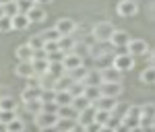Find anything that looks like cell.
Listing matches in <instances>:
<instances>
[{"mask_svg":"<svg viewBox=\"0 0 155 132\" xmlns=\"http://www.w3.org/2000/svg\"><path fill=\"white\" fill-rule=\"evenodd\" d=\"M99 132H116V128H112V126H99Z\"/></svg>","mask_w":155,"mask_h":132,"instance_id":"c3c4849f","label":"cell"},{"mask_svg":"<svg viewBox=\"0 0 155 132\" xmlns=\"http://www.w3.org/2000/svg\"><path fill=\"white\" fill-rule=\"evenodd\" d=\"M85 132H99V124H97V122L87 124V126H85Z\"/></svg>","mask_w":155,"mask_h":132,"instance_id":"bcb514c9","label":"cell"},{"mask_svg":"<svg viewBox=\"0 0 155 132\" xmlns=\"http://www.w3.org/2000/svg\"><path fill=\"white\" fill-rule=\"evenodd\" d=\"M101 83H104V79H101L99 70H89L83 79V85H91V87H99Z\"/></svg>","mask_w":155,"mask_h":132,"instance_id":"7402d4cb","label":"cell"},{"mask_svg":"<svg viewBox=\"0 0 155 132\" xmlns=\"http://www.w3.org/2000/svg\"><path fill=\"white\" fill-rule=\"evenodd\" d=\"M64 56H66V54H64V52H52V54H48V56H46V58H48L50 62H62L64 60Z\"/></svg>","mask_w":155,"mask_h":132,"instance_id":"f6af8a7d","label":"cell"},{"mask_svg":"<svg viewBox=\"0 0 155 132\" xmlns=\"http://www.w3.org/2000/svg\"><path fill=\"white\" fill-rule=\"evenodd\" d=\"M58 41H46V43H44V52H46V56H48V54H52V52H58ZM60 52H62V50H60Z\"/></svg>","mask_w":155,"mask_h":132,"instance_id":"ee69618b","label":"cell"},{"mask_svg":"<svg viewBox=\"0 0 155 132\" xmlns=\"http://www.w3.org/2000/svg\"><path fill=\"white\" fill-rule=\"evenodd\" d=\"M99 93L106 97H116L118 99V95L122 93V85L120 83H101L99 85Z\"/></svg>","mask_w":155,"mask_h":132,"instance_id":"9c48e42d","label":"cell"},{"mask_svg":"<svg viewBox=\"0 0 155 132\" xmlns=\"http://www.w3.org/2000/svg\"><path fill=\"white\" fill-rule=\"evenodd\" d=\"M83 95L93 103V101H97L99 97H101V93H99V87H91V85H85V91H83Z\"/></svg>","mask_w":155,"mask_h":132,"instance_id":"83f0119b","label":"cell"},{"mask_svg":"<svg viewBox=\"0 0 155 132\" xmlns=\"http://www.w3.org/2000/svg\"><path fill=\"white\" fill-rule=\"evenodd\" d=\"M116 29H114V25L112 23H106V21H101V23H95L93 25V29H91V35H93V39L95 41H110V37H112V33H114Z\"/></svg>","mask_w":155,"mask_h":132,"instance_id":"6da1fadb","label":"cell"},{"mask_svg":"<svg viewBox=\"0 0 155 132\" xmlns=\"http://www.w3.org/2000/svg\"><path fill=\"white\" fill-rule=\"evenodd\" d=\"M87 68L85 66H79V68H74V70H68V74H71L74 81H79V83H83V79H85V74H87Z\"/></svg>","mask_w":155,"mask_h":132,"instance_id":"f35d334b","label":"cell"},{"mask_svg":"<svg viewBox=\"0 0 155 132\" xmlns=\"http://www.w3.org/2000/svg\"><path fill=\"white\" fill-rule=\"evenodd\" d=\"M33 2H35V0H33Z\"/></svg>","mask_w":155,"mask_h":132,"instance_id":"680465c9","label":"cell"},{"mask_svg":"<svg viewBox=\"0 0 155 132\" xmlns=\"http://www.w3.org/2000/svg\"><path fill=\"white\" fill-rule=\"evenodd\" d=\"M33 54H35V50L31 48L29 43L19 46V48L15 50V56H17V60H19V62H31V60H33Z\"/></svg>","mask_w":155,"mask_h":132,"instance_id":"30bf717a","label":"cell"},{"mask_svg":"<svg viewBox=\"0 0 155 132\" xmlns=\"http://www.w3.org/2000/svg\"><path fill=\"white\" fill-rule=\"evenodd\" d=\"M74 46H77V39L72 35H62L58 39V48L64 52V54H71L72 50H74Z\"/></svg>","mask_w":155,"mask_h":132,"instance_id":"44dd1931","label":"cell"},{"mask_svg":"<svg viewBox=\"0 0 155 132\" xmlns=\"http://www.w3.org/2000/svg\"><path fill=\"white\" fill-rule=\"evenodd\" d=\"M72 97L74 95H72L71 91H56V99H54V101H56L58 105H71Z\"/></svg>","mask_w":155,"mask_h":132,"instance_id":"484cf974","label":"cell"},{"mask_svg":"<svg viewBox=\"0 0 155 132\" xmlns=\"http://www.w3.org/2000/svg\"><path fill=\"white\" fill-rule=\"evenodd\" d=\"M48 72L54 76V79H58V76H62V74L66 72V68H64V64H62V62H50Z\"/></svg>","mask_w":155,"mask_h":132,"instance_id":"f546056e","label":"cell"},{"mask_svg":"<svg viewBox=\"0 0 155 132\" xmlns=\"http://www.w3.org/2000/svg\"><path fill=\"white\" fill-rule=\"evenodd\" d=\"M126 50H128L132 56L137 58V56H145V54L149 52V46H147V41H145V39H130V41H128V46H126Z\"/></svg>","mask_w":155,"mask_h":132,"instance_id":"8992f818","label":"cell"},{"mask_svg":"<svg viewBox=\"0 0 155 132\" xmlns=\"http://www.w3.org/2000/svg\"><path fill=\"white\" fill-rule=\"evenodd\" d=\"M95 105H89L87 109H83V111H79V118H77V122L81 124V126H87V124H93L95 122Z\"/></svg>","mask_w":155,"mask_h":132,"instance_id":"2e32d148","label":"cell"},{"mask_svg":"<svg viewBox=\"0 0 155 132\" xmlns=\"http://www.w3.org/2000/svg\"><path fill=\"white\" fill-rule=\"evenodd\" d=\"M8 31H12V17L2 14L0 17V33H8Z\"/></svg>","mask_w":155,"mask_h":132,"instance_id":"d590c367","label":"cell"},{"mask_svg":"<svg viewBox=\"0 0 155 132\" xmlns=\"http://www.w3.org/2000/svg\"><path fill=\"white\" fill-rule=\"evenodd\" d=\"M139 12V4L134 0H120L118 2V14L128 19V17H134Z\"/></svg>","mask_w":155,"mask_h":132,"instance_id":"5b68a950","label":"cell"},{"mask_svg":"<svg viewBox=\"0 0 155 132\" xmlns=\"http://www.w3.org/2000/svg\"><path fill=\"white\" fill-rule=\"evenodd\" d=\"M56 29L60 31V35H72L77 31V23H74V19L62 17V19H58V23H56Z\"/></svg>","mask_w":155,"mask_h":132,"instance_id":"52a82bcc","label":"cell"},{"mask_svg":"<svg viewBox=\"0 0 155 132\" xmlns=\"http://www.w3.org/2000/svg\"><path fill=\"white\" fill-rule=\"evenodd\" d=\"M153 128H155V120H153Z\"/></svg>","mask_w":155,"mask_h":132,"instance_id":"6f0895ef","label":"cell"},{"mask_svg":"<svg viewBox=\"0 0 155 132\" xmlns=\"http://www.w3.org/2000/svg\"><path fill=\"white\" fill-rule=\"evenodd\" d=\"M0 109H17V99L12 97H0Z\"/></svg>","mask_w":155,"mask_h":132,"instance_id":"8d00e7d4","label":"cell"},{"mask_svg":"<svg viewBox=\"0 0 155 132\" xmlns=\"http://www.w3.org/2000/svg\"><path fill=\"white\" fill-rule=\"evenodd\" d=\"M89 46H91V43H83V41H77V46H74V50H72V52H74V54H79V56L83 58V56H87V54H89Z\"/></svg>","mask_w":155,"mask_h":132,"instance_id":"b9f144b4","label":"cell"},{"mask_svg":"<svg viewBox=\"0 0 155 132\" xmlns=\"http://www.w3.org/2000/svg\"><path fill=\"white\" fill-rule=\"evenodd\" d=\"M41 97V87L39 85H29L27 89H23V93H21V101H33V99H39Z\"/></svg>","mask_w":155,"mask_h":132,"instance_id":"7c38bea8","label":"cell"},{"mask_svg":"<svg viewBox=\"0 0 155 132\" xmlns=\"http://www.w3.org/2000/svg\"><path fill=\"white\" fill-rule=\"evenodd\" d=\"M39 132H58L56 126H44V128H39Z\"/></svg>","mask_w":155,"mask_h":132,"instance_id":"7dc6e473","label":"cell"},{"mask_svg":"<svg viewBox=\"0 0 155 132\" xmlns=\"http://www.w3.org/2000/svg\"><path fill=\"white\" fill-rule=\"evenodd\" d=\"M110 120H112V111H107V109H97L95 111V122L99 126L110 124Z\"/></svg>","mask_w":155,"mask_h":132,"instance_id":"f1b7e54d","label":"cell"},{"mask_svg":"<svg viewBox=\"0 0 155 132\" xmlns=\"http://www.w3.org/2000/svg\"><path fill=\"white\" fill-rule=\"evenodd\" d=\"M62 64H64V68H66V72H68V70H74V68L83 66V58H81L79 54H74V52H71V54H66V56H64V60H62Z\"/></svg>","mask_w":155,"mask_h":132,"instance_id":"4fadbf2b","label":"cell"},{"mask_svg":"<svg viewBox=\"0 0 155 132\" xmlns=\"http://www.w3.org/2000/svg\"><path fill=\"white\" fill-rule=\"evenodd\" d=\"M25 128H27V126H25V122L21 120L19 116H17L12 122H8V124H6V130H8V132H21V130H25Z\"/></svg>","mask_w":155,"mask_h":132,"instance_id":"e575fe53","label":"cell"},{"mask_svg":"<svg viewBox=\"0 0 155 132\" xmlns=\"http://www.w3.org/2000/svg\"><path fill=\"white\" fill-rule=\"evenodd\" d=\"M39 35L44 37V41H58L60 37H62V35H60V31L56 29V27H52V29H46V31H41Z\"/></svg>","mask_w":155,"mask_h":132,"instance_id":"1f68e13d","label":"cell"},{"mask_svg":"<svg viewBox=\"0 0 155 132\" xmlns=\"http://www.w3.org/2000/svg\"><path fill=\"white\" fill-rule=\"evenodd\" d=\"M58 116H60V118H71V120H77V118H79V111L72 108V105H60V108H58Z\"/></svg>","mask_w":155,"mask_h":132,"instance_id":"d4e9b609","label":"cell"},{"mask_svg":"<svg viewBox=\"0 0 155 132\" xmlns=\"http://www.w3.org/2000/svg\"><path fill=\"white\" fill-rule=\"evenodd\" d=\"M8 2H12V0H0V4L4 6V4H8Z\"/></svg>","mask_w":155,"mask_h":132,"instance_id":"db71d44e","label":"cell"},{"mask_svg":"<svg viewBox=\"0 0 155 132\" xmlns=\"http://www.w3.org/2000/svg\"><path fill=\"white\" fill-rule=\"evenodd\" d=\"M52 0H35V4H50Z\"/></svg>","mask_w":155,"mask_h":132,"instance_id":"f907efd6","label":"cell"},{"mask_svg":"<svg viewBox=\"0 0 155 132\" xmlns=\"http://www.w3.org/2000/svg\"><path fill=\"white\" fill-rule=\"evenodd\" d=\"M74 126H77V120H71V118H60L58 124H56L58 132H71Z\"/></svg>","mask_w":155,"mask_h":132,"instance_id":"4316f807","label":"cell"},{"mask_svg":"<svg viewBox=\"0 0 155 132\" xmlns=\"http://www.w3.org/2000/svg\"><path fill=\"white\" fill-rule=\"evenodd\" d=\"M15 72H17V76H21V79H33V76H35V70H33V64H31V62H19L17 68H15Z\"/></svg>","mask_w":155,"mask_h":132,"instance_id":"e0dca14e","label":"cell"},{"mask_svg":"<svg viewBox=\"0 0 155 132\" xmlns=\"http://www.w3.org/2000/svg\"><path fill=\"white\" fill-rule=\"evenodd\" d=\"M71 105L77 109V111H83V109H87L89 105H93V103H91V101L81 93V95H74V97H72V103H71Z\"/></svg>","mask_w":155,"mask_h":132,"instance_id":"603a6c76","label":"cell"},{"mask_svg":"<svg viewBox=\"0 0 155 132\" xmlns=\"http://www.w3.org/2000/svg\"><path fill=\"white\" fill-rule=\"evenodd\" d=\"M25 108H27V111H31V114L35 116V114H39V111L44 109V101H41V99H33V101H25Z\"/></svg>","mask_w":155,"mask_h":132,"instance_id":"d6a6232c","label":"cell"},{"mask_svg":"<svg viewBox=\"0 0 155 132\" xmlns=\"http://www.w3.org/2000/svg\"><path fill=\"white\" fill-rule=\"evenodd\" d=\"M74 83H79V81H74L71 74H68V72H64L62 76H58V79H56V85H54V89H56V91H71V87H72Z\"/></svg>","mask_w":155,"mask_h":132,"instance_id":"5bb4252c","label":"cell"},{"mask_svg":"<svg viewBox=\"0 0 155 132\" xmlns=\"http://www.w3.org/2000/svg\"><path fill=\"white\" fill-rule=\"evenodd\" d=\"M112 66H116L118 70H130V68H134V56H132L130 52H122V54H118L116 58H114V62H112Z\"/></svg>","mask_w":155,"mask_h":132,"instance_id":"277c9868","label":"cell"},{"mask_svg":"<svg viewBox=\"0 0 155 132\" xmlns=\"http://www.w3.org/2000/svg\"><path fill=\"white\" fill-rule=\"evenodd\" d=\"M15 2H17V8H19V12H25V14L31 11V8H33V4H35L33 0H15Z\"/></svg>","mask_w":155,"mask_h":132,"instance_id":"74e56055","label":"cell"},{"mask_svg":"<svg viewBox=\"0 0 155 132\" xmlns=\"http://www.w3.org/2000/svg\"><path fill=\"white\" fill-rule=\"evenodd\" d=\"M0 132H8V130H6V126H4V124H0Z\"/></svg>","mask_w":155,"mask_h":132,"instance_id":"f5cc1de1","label":"cell"},{"mask_svg":"<svg viewBox=\"0 0 155 132\" xmlns=\"http://www.w3.org/2000/svg\"><path fill=\"white\" fill-rule=\"evenodd\" d=\"M21 132H29V130H27V128H25V130H21Z\"/></svg>","mask_w":155,"mask_h":132,"instance_id":"9f6ffc18","label":"cell"},{"mask_svg":"<svg viewBox=\"0 0 155 132\" xmlns=\"http://www.w3.org/2000/svg\"><path fill=\"white\" fill-rule=\"evenodd\" d=\"M17 118V109H0V124H8Z\"/></svg>","mask_w":155,"mask_h":132,"instance_id":"836d02e7","label":"cell"},{"mask_svg":"<svg viewBox=\"0 0 155 132\" xmlns=\"http://www.w3.org/2000/svg\"><path fill=\"white\" fill-rule=\"evenodd\" d=\"M29 25H31V21H29V17H27L25 12H17V14L12 17V29H15V31H25Z\"/></svg>","mask_w":155,"mask_h":132,"instance_id":"ac0fdd59","label":"cell"},{"mask_svg":"<svg viewBox=\"0 0 155 132\" xmlns=\"http://www.w3.org/2000/svg\"><path fill=\"white\" fill-rule=\"evenodd\" d=\"M89 56H91V58H95V60H99V58H104V56H106V48L101 46V41H95V43H91V46H89Z\"/></svg>","mask_w":155,"mask_h":132,"instance_id":"cb8c5ba5","label":"cell"},{"mask_svg":"<svg viewBox=\"0 0 155 132\" xmlns=\"http://www.w3.org/2000/svg\"><path fill=\"white\" fill-rule=\"evenodd\" d=\"M93 105H95V109H107V111H114V109H116V105H118V101H116V97L101 95L97 101H93Z\"/></svg>","mask_w":155,"mask_h":132,"instance_id":"9a60e30c","label":"cell"},{"mask_svg":"<svg viewBox=\"0 0 155 132\" xmlns=\"http://www.w3.org/2000/svg\"><path fill=\"white\" fill-rule=\"evenodd\" d=\"M101 79H104V83H120L122 81V70H118L116 66L104 68L101 70Z\"/></svg>","mask_w":155,"mask_h":132,"instance_id":"8fae6325","label":"cell"},{"mask_svg":"<svg viewBox=\"0 0 155 132\" xmlns=\"http://www.w3.org/2000/svg\"><path fill=\"white\" fill-rule=\"evenodd\" d=\"M31 64H33L35 76H37V74H44V72H48V68H50V60L46 58V56H37V58H33V60H31Z\"/></svg>","mask_w":155,"mask_h":132,"instance_id":"ffe728a7","label":"cell"},{"mask_svg":"<svg viewBox=\"0 0 155 132\" xmlns=\"http://www.w3.org/2000/svg\"><path fill=\"white\" fill-rule=\"evenodd\" d=\"M35 118V126L37 128H44V126H56L60 120L58 111H39L33 116Z\"/></svg>","mask_w":155,"mask_h":132,"instance_id":"3957f363","label":"cell"},{"mask_svg":"<svg viewBox=\"0 0 155 132\" xmlns=\"http://www.w3.org/2000/svg\"><path fill=\"white\" fill-rule=\"evenodd\" d=\"M122 122L128 126V128H137L141 126V105H128L124 116H122Z\"/></svg>","mask_w":155,"mask_h":132,"instance_id":"7a4b0ae2","label":"cell"},{"mask_svg":"<svg viewBox=\"0 0 155 132\" xmlns=\"http://www.w3.org/2000/svg\"><path fill=\"white\" fill-rule=\"evenodd\" d=\"M71 132H85V126H81V124L77 122V126H74V128H72Z\"/></svg>","mask_w":155,"mask_h":132,"instance_id":"681fc988","label":"cell"},{"mask_svg":"<svg viewBox=\"0 0 155 132\" xmlns=\"http://www.w3.org/2000/svg\"><path fill=\"white\" fill-rule=\"evenodd\" d=\"M19 12V8H17V2L12 0V2H8V4H4V14H8V17H15Z\"/></svg>","mask_w":155,"mask_h":132,"instance_id":"7bdbcfd3","label":"cell"},{"mask_svg":"<svg viewBox=\"0 0 155 132\" xmlns=\"http://www.w3.org/2000/svg\"><path fill=\"white\" fill-rule=\"evenodd\" d=\"M27 17L31 23H41V21H46V11L41 4H33V8L27 12Z\"/></svg>","mask_w":155,"mask_h":132,"instance_id":"d6986e66","label":"cell"},{"mask_svg":"<svg viewBox=\"0 0 155 132\" xmlns=\"http://www.w3.org/2000/svg\"><path fill=\"white\" fill-rule=\"evenodd\" d=\"M145 132H155V128H153V126H147V128H145Z\"/></svg>","mask_w":155,"mask_h":132,"instance_id":"816d5d0a","label":"cell"},{"mask_svg":"<svg viewBox=\"0 0 155 132\" xmlns=\"http://www.w3.org/2000/svg\"><path fill=\"white\" fill-rule=\"evenodd\" d=\"M2 14H4V6L0 4V17H2Z\"/></svg>","mask_w":155,"mask_h":132,"instance_id":"11a10c76","label":"cell"},{"mask_svg":"<svg viewBox=\"0 0 155 132\" xmlns=\"http://www.w3.org/2000/svg\"><path fill=\"white\" fill-rule=\"evenodd\" d=\"M27 43H29V46L37 52V50H44V43H46V41H44V37H41V35H33L29 41H27Z\"/></svg>","mask_w":155,"mask_h":132,"instance_id":"ab89813d","label":"cell"},{"mask_svg":"<svg viewBox=\"0 0 155 132\" xmlns=\"http://www.w3.org/2000/svg\"><path fill=\"white\" fill-rule=\"evenodd\" d=\"M141 81L145 85H155V66H149L141 72Z\"/></svg>","mask_w":155,"mask_h":132,"instance_id":"4dcf8cb0","label":"cell"},{"mask_svg":"<svg viewBox=\"0 0 155 132\" xmlns=\"http://www.w3.org/2000/svg\"><path fill=\"white\" fill-rule=\"evenodd\" d=\"M141 116H145V118H155V103H145V105H141Z\"/></svg>","mask_w":155,"mask_h":132,"instance_id":"60d3db41","label":"cell"},{"mask_svg":"<svg viewBox=\"0 0 155 132\" xmlns=\"http://www.w3.org/2000/svg\"><path fill=\"white\" fill-rule=\"evenodd\" d=\"M128 41H130V35H128L126 31H122V29H116V31L112 33V37H110V43H112L114 48H126Z\"/></svg>","mask_w":155,"mask_h":132,"instance_id":"ba28073f","label":"cell"}]
</instances>
